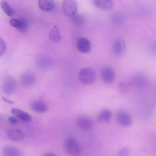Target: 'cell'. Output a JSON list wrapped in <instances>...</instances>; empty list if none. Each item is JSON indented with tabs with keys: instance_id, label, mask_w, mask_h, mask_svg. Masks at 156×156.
<instances>
[{
	"instance_id": "8fae6325",
	"label": "cell",
	"mask_w": 156,
	"mask_h": 156,
	"mask_svg": "<svg viewBox=\"0 0 156 156\" xmlns=\"http://www.w3.org/2000/svg\"><path fill=\"white\" fill-rule=\"evenodd\" d=\"M7 135L10 140L14 141H19L23 140L24 134L23 132L19 129H11L9 130Z\"/></svg>"
},
{
	"instance_id": "7c38bea8",
	"label": "cell",
	"mask_w": 156,
	"mask_h": 156,
	"mask_svg": "<svg viewBox=\"0 0 156 156\" xmlns=\"http://www.w3.org/2000/svg\"><path fill=\"white\" fill-rule=\"evenodd\" d=\"M11 113L16 117L24 122H29L31 121V116L27 112L17 108H12Z\"/></svg>"
},
{
	"instance_id": "30bf717a",
	"label": "cell",
	"mask_w": 156,
	"mask_h": 156,
	"mask_svg": "<svg viewBox=\"0 0 156 156\" xmlns=\"http://www.w3.org/2000/svg\"><path fill=\"white\" fill-rule=\"evenodd\" d=\"M9 23L12 27L18 29L23 32H26L28 28L27 23L24 19L21 20L12 19L10 20Z\"/></svg>"
},
{
	"instance_id": "d4e9b609",
	"label": "cell",
	"mask_w": 156,
	"mask_h": 156,
	"mask_svg": "<svg viewBox=\"0 0 156 156\" xmlns=\"http://www.w3.org/2000/svg\"><path fill=\"white\" fill-rule=\"evenodd\" d=\"M6 44L4 40L0 37V57L4 53L6 49Z\"/></svg>"
},
{
	"instance_id": "7402d4cb",
	"label": "cell",
	"mask_w": 156,
	"mask_h": 156,
	"mask_svg": "<svg viewBox=\"0 0 156 156\" xmlns=\"http://www.w3.org/2000/svg\"><path fill=\"white\" fill-rule=\"evenodd\" d=\"M0 5L2 9L7 15L9 16H12L13 13V10L6 1L4 0L1 1Z\"/></svg>"
},
{
	"instance_id": "6da1fadb",
	"label": "cell",
	"mask_w": 156,
	"mask_h": 156,
	"mask_svg": "<svg viewBox=\"0 0 156 156\" xmlns=\"http://www.w3.org/2000/svg\"><path fill=\"white\" fill-rule=\"evenodd\" d=\"M96 75L94 70L91 67H87L82 68L80 71L79 78L83 84L89 85L92 84L96 79Z\"/></svg>"
},
{
	"instance_id": "83f0119b",
	"label": "cell",
	"mask_w": 156,
	"mask_h": 156,
	"mask_svg": "<svg viewBox=\"0 0 156 156\" xmlns=\"http://www.w3.org/2000/svg\"><path fill=\"white\" fill-rule=\"evenodd\" d=\"M2 98L5 102L9 103V104H12L14 103L13 101L8 99L4 97H2Z\"/></svg>"
},
{
	"instance_id": "3957f363",
	"label": "cell",
	"mask_w": 156,
	"mask_h": 156,
	"mask_svg": "<svg viewBox=\"0 0 156 156\" xmlns=\"http://www.w3.org/2000/svg\"><path fill=\"white\" fill-rule=\"evenodd\" d=\"M76 122L80 129L85 131L91 130L94 126V122L92 119L89 116L85 115H81L78 116Z\"/></svg>"
},
{
	"instance_id": "484cf974",
	"label": "cell",
	"mask_w": 156,
	"mask_h": 156,
	"mask_svg": "<svg viewBox=\"0 0 156 156\" xmlns=\"http://www.w3.org/2000/svg\"><path fill=\"white\" fill-rule=\"evenodd\" d=\"M112 18L113 22L116 24L120 23L123 20L122 17L119 14H115Z\"/></svg>"
},
{
	"instance_id": "44dd1931",
	"label": "cell",
	"mask_w": 156,
	"mask_h": 156,
	"mask_svg": "<svg viewBox=\"0 0 156 156\" xmlns=\"http://www.w3.org/2000/svg\"><path fill=\"white\" fill-rule=\"evenodd\" d=\"M70 17L71 22L75 25L81 26L84 25L85 23L84 17L81 14L76 13Z\"/></svg>"
},
{
	"instance_id": "5bb4252c",
	"label": "cell",
	"mask_w": 156,
	"mask_h": 156,
	"mask_svg": "<svg viewBox=\"0 0 156 156\" xmlns=\"http://www.w3.org/2000/svg\"><path fill=\"white\" fill-rule=\"evenodd\" d=\"M3 156H23L21 151L16 147L7 146L2 150Z\"/></svg>"
},
{
	"instance_id": "d6986e66",
	"label": "cell",
	"mask_w": 156,
	"mask_h": 156,
	"mask_svg": "<svg viewBox=\"0 0 156 156\" xmlns=\"http://www.w3.org/2000/svg\"><path fill=\"white\" fill-rule=\"evenodd\" d=\"M54 1L51 0H40L38 2L39 8L42 10L48 11L53 9L55 6Z\"/></svg>"
},
{
	"instance_id": "ba28073f",
	"label": "cell",
	"mask_w": 156,
	"mask_h": 156,
	"mask_svg": "<svg viewBox=\"0 0 156 156\" xmlns=\"http://www.w3.org/2000/svg\"><path fill=\"white\" fill-rule=\"evenodd\" d=\"M16 85V81L13 77L10 76L7 77L2 85L3 92L7 95L12 94L15 90Z\"/></svg>"
},
{
	"instance_id": "52a82bcc",
	"label": "cell",
	"mask_w": 156,
	"mask_h": 156,
	"mask_svg": "<svg viewBox=\"0 0 156 156\" xmlns=\"http://www.w3.org/2000/svg\"><path fill=\"white\" fill-rule=\"evenodd\" d=\"M116 117L118 122L122 126H129L132 124V121L131 116L125 111H119L117 114Z\"/></svg>"
},
{
	"instance_id": "5b68a950",
	"label": "cell",
	"mask_w": 156,
	"mask_h": 156,
	"mask_svg": "<svg viewBox=\"0 0 156 156\" xmlns=\"http://www.w3.org/2000/svg\"><path fill=\"white\" fill-rule=\"evenodd\" d=\"M91 47L90 41L86 37H80L77 41V48L78 51L81 53H88L90 51Z\"/></svg>"
},
{
	"instance_id": "cb8c5ba5",
	"label": "cell",
	"mask_w": 156,
	"mask_h": 156,
	"mask_svg": "<svg viewBox=\"0 0 156 156\" xmlns=\"http://www.w3.org/2000/svg\"><path fill=\"white\" fill-rule=\"evenodd\" d=\"M130 151L129 149L127 147H123L119 151V156H129Z\"/></svg>"
},
{
	"instance_id": "ac0fdd59",
	"label": "cell",
	"mask_w": 156,
	"mask_h": 156,
	"mask_svg": "<svg viewBox=\"0 0 156 156\" xmlns=\"http://www.w3.org/2000/svg\"><path fill=\"white\" fill-rule=\"evenodd\" d=\"M48 36L49 39L52 42L58 43L62 39V36L58 27L54 26L49 31Z\"/></svg>"
},
{
	"instance_id": "ffe728a7",
	"label": "cell",
	"mask_w": 156,
	"mask_h": 156,
	"mask_svg": "<svg viewBox=\"0 0 156 156\" xmlns=\"http://www.w3.org/2000/svg\"><path fill=\"white\" fill-rule=\"evenodd\" d=\"M112 117V113L109 110L107 109L102 110L98 115L97 120L100 122H108Z\"/></svg>"
},
{
	"instance_id": "2e32d148",
	"label": "cell",
	"mask_w": 156,
	"mask_h": 156,
	"mask_svg": "<svg viewBox=\"0 0 156 156\" xmlns=\"http://www.w3.org/2000/svg\"><path fill=\"white\" fill-rule=\"evenodd\" d=\"M94 5L98 8L104 10L111 9L114 5V2L110 0H95L93 1Z\"/></svg>"
},
{
	"instance_id": "277c9868",
	"label": "cell",
	"mask_w": 156,
	"mask_h": 156,
	"mask_svg": "<svg viewBox=\"0 0 156 156\" xmlns=\"http://www.w3.org/2000/svg\"><path fill=\"white\" fill-rule=\"evenodd\" d=\"M62 7L64 13L70 16L76 13L78 7L77 2L73 0L63 1Z\"/></svg>"
},
{
	"instance_id": "e0dca14e",
	"label": "cell",
	"mask_w": 156,
	"mask_h": 156,
	"mask_svg": "<svg viewBox=\"0 0 156 156\" xmlns=\"http://www.w3.org/2000/svg\"><path fill=\"white\" fill-rule=\"evenodd\" d=\"M146 83L145 77L141 74H137L134 75L131 80V84L138 88L144 87Z\"/></svg>"
},
{
	"instance_id": "4fadbf2b",
	"label": "cell",
	"mask_w": 156,
	"mask_h": 156,
	"mask_svg": "<svg viewBox=\"0 0 156 156\" xmlns=\"http://www.w3.org/2000/svg\"><path fill=\"white\" fill-rule=\"evenodd\" d=\"M114 54L117 56H122L125 51L124 42L120 39L116 40L114 42L113 47Z\"/></svg>"
},
{
	"instance_id": "603a6c76",
	"label": "cell",
	"mask_w": 156,
	"mask_h": 156,
	"mask_svg": "<svg viewBox=\"0 0 156 156\" xmlns=\"http://www.w3.org/2000/svg\"><path fill=\"white\" fill-rule=\"evenodd\" d=\"M131 84L128 82L123 81L120 82L119 87L120 92L123 94H127L129 91Z\"/></svg>"
},
{
	"instance_id": "8992f818",
	"label": "cell",
	"mask_w": 156,
	"mask_h": 156,
	"mask_svg": "<svg viewBox=\"0 0 156 156\" xmlns=\"http://www.w3.org/2000/svg\"><path fill=\"white\" fill-rule=\"evenodd\" d=\"M36 78L32 73L27 72L23 73L20 76V83L22 86L25 87L32 86L35 83Z\"/></svg>"
},
{
	"instance_id": "7a4b0ae2",
	"label": "cell",
	"mask_w": 156,
	"mask_h": 156,
	"mask_svg": "<svg viewBox=\"0 0 156 156\" xmlns=\"http://www.w3.org/2000/svg\"><path fill=\"white\" fill-rule=\"evenodd\" d=\"M64 147L66 153L70 156H79L81 153L80 147L75 140L71 138L64 141Z\"/></svg>"
},
{
	"instance_id": "4316f807",
	"label": "cell",
	"mask_w": 156,
	"mask_h": 156,
	"mask_svg": "<svg viewBox=\"0 0 156 156\" xmlns=\"http://www.w3.org/2000/svg\"><path fill=\"white\" fill-rule=\"evenodd\" d=\"M9 122L12 124H16L18 122L17 119L13 116H10L8 119Z\"/></svg>"
},
{
	"instance_id": "9a60e30c",
	"label": "cell",
	"mask_w": 156,
	"mask_h": 156,
	"mask_svg": "<svg viewBox=\"0 0 156 156\" xmlns=\"http://www.w3.org/2000/svg\"><path fill=\"white\" fill-rule=\"evenodd\" d=\"M32 109L38 113H44L48 110L47 105L43 102L40 100H36L33 101L31 104Z\"/></svg>"
},
{
	"instance_id": "9c48e42d",
	"label": "cell",
	"mask_w": 156,
	"mask_h": 156,
	"mask_svg": "<svg viewBox=\"0 0 156 156\" xmlns=\"http://www.w3.org/2000/svg\"><path fill=\"white\" fill-rule=\"evenodd\" d=\"M101 77L105 83H112L115 79V73L113 69L111 67L106 66L104 68L101 72Z\"/></svg>"
},
{
	"instance_id": "f1b7e54d",
	"label": "cell",
	"mask_w": 156,
	"mask_h": 156,
	"mask_svg": "<svg viewBox=\"0 0 156 156\" xmlns=\"http://www.w3.org/2000/svg\"><path fill=\"white\" fill-rule=\"evenodd\" d=\"M43 156H57L55 154L52 152H48L44 154Z\"/></svg>"
}]
</instances>
